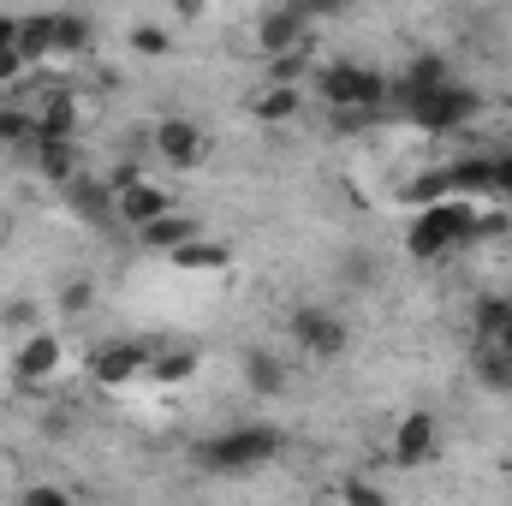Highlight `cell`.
<instances>
[{"mask_svg":"<svg viewBox=\"0 0 512 506\" xmlns=\"http://www.w3.org/2000/svg\"><path fill=\"white\" fill-rule=\"evenodd\" d=\"M30 155H36V173H42V179H54L60 191L78 179V143H72V137H60V143H36Z\"/></svg>","mask_w":512,"mask_h":506,"instance_id":"cell-15","label":"cell"},{"mask_svg":"<svg viewBox=\"0 0 512 506\" xmlns=\"http://www.w3.org/2000/svg\"><path fill=\"white\" fill-rule=\"evenodd\" d=\"M96 24L84 12H54V54H90Z\"/></svg>","mask_w":512,"mask_h":506,"instance_id":"cell-20","label":"cell"},{"mask_svg":"<svg viewBox=\"0 0 512 506\" xmlns=\"http://www.w3.org/2000/svg\"><path fill=\"white\" fill-rule=\"evenodd\" d=\"M18 506H78L66 489H54V483H30L24 495H18Z\"/></svg>","mask_w":512,"mask_h":506,"instance_id":"cell-26","label":"cell"},{"mask_svg":"<svg viewBox=\"0 0 512 506\" xmlns=\"http://www.w3.org/2000/svg\"><path fill=\"white\" fill-rule=\"evenodd\" d=\"M155 155H161L167 167H203L209 137H203L197 120H161V126H155Z\"/></svg>","mask_w":512,"mask_h":506,"instance_id":"cell-11","label":"cell"},{"mask_svg":"<svg viewBox=\"0 0 512 506\" xmlns=\"http://www.w3.org/2000/svg\"><path fill=\"white\" fill-rule=\"evenodd\" d=\"M495 197H512V155H495Z\"/></svg>","mask_w":512,"mask_h":506,"instance_id":"cell-29","label":"cell"},{"mask_svg":"<svg viewBox=\"0 0 512 506\" xmlns=\"http://www.w3.org/2000/svg\"><path fill=\"white\" fill-rule=\"evenodd\" d=\"M477 376H483L489 393H512V358L495 352V346H483V352H477Z\"/></svg>","mask_w":512,"mask_h":506,"instance_id":"cell-23","label":"cell"},{"mask_svg":"<svg viewBox=\"0 0 512 506\" xmlns=\"http://www.w3.org/2000/svg\"><path fill=\"white\" fill-rule=\"evenodd\" d=\"M66 203H72V215L84 221V227H114L120 215H114V185H102V179H72L66 185Z\"/></svg>","mask_w":512,"mask_h":506,"instance_id":"cell-12","label":"cell"},{"mask_svg":"<svg viewBox=\"0 0 512 506\" xmlns=\"http://www.w3.org/2000/svg\"><path fill=\"white\" fill-rule=\"evenodd\" d=\"M60 364H66V346H60V334H24V346L12 352V381L36 387V381L60 376Z\"/></svg>","mask_w":512,"mask_h":506,"instance_id":"cell-10","label":"cell"},{"mask_svg":"<svg viewBox=\"0 0 512 506\" xmlns=\"http://www.w3.org/2000/svg\"><path fill=\"white\" fill-rule=\"evenodd\" d=\"M316 96L334 108V114H376L387 102V78L370 66H352V60H334L322 78H316Z\"/></svg>","mask_w":512,"mask_h":506,"instance_id":"cell-3","label":"cell"},{"mask_svg":"<svg viewBox=\"0 0 512 506\" xmlns=\"http://www.w3.org/2000/svg\"><path fill=\"white\" fill-rule=\"evenodd\" d=\"M251 114L262 126H286V120L304 114V90H298V84H268V90L251 96Z\"/></svg>","mask_w":512,"mask_h":506,"instance_id":"cell-14","label":"cell"},{"mask_svg":"<svg viewBox=\"0 0 512 506\" xmlns=\"http://www.w3.org/2000/svg\"><path fill=\"white\" fill-rule=\"evenodd\" d=\"M36 131H42V143L72 137L78 131V96L72 90H42L36 96Z\"/></svg>","mask_w":512,"mask_h":506,"instance_id":"cell-13","label":"cell"},{"mask_svg":"<svg viewBox=\"0 0 512 506\" xmlns=\"http://www.w3.org/2000/svg\"><path fill=\"white\" fill-rule=\"evenodd\" d=\"M298 48H310V12L304 6H268L262 18H256V54H298Z\"/></svg>","mask_w":512,"mask_h":506,"instance_id":"cell-7","label":"cell"},{"mask_svg":"<svg viewBox=\"0 0 512 506\" xmlns=\"http://www.w3.org/2000/svg\"><path fill=\"white\" fill-rule=\"evenodd\" d=\"M191 370H197V352L191 346H155V358H149V381H161V387L191 381Z\"/></svg>","mask_w":512,"mask_h":506,"instance_id":"cell-18","label":"cell"},{"mask_svg":"<svg viewBox=\"0 0 512 506\" xmlns=\"http://www.w3.org/2000/svg\"><path fill=\"white\" fill-rule=\"evenodd\" d=\"M435 447H441L435 411H405L393 429V465H423V459H435Z\"/></svg>","mask_w":512,"mask_h":506,"instance_id":"cell-9","label":"cell"},{"mask_svg":"<svg viewBox=\"0 0 512 506\" xmlns=\"http://www.w3.org/2000/svg\"><path fill=\"white\" fill-rule=\"evenodd\" d=\"M114 215L126 221L131 233H143V227L173 215V191L155 185V179H126V185H114Z\"/></svg>","mask_w":512,"mask_h":506,"instance_id":"cell-6","label":"cell"},{"mask_svg":"<svg viewBox=\"0 0 512 506\" xmlns=\"http://www.w3.org/2000/svg\"><path fill=\"white\" fill-rule=\"evenodd\" d=\"M227 262H233V251L221 239H191V245L173 251V268H197V274H221Z\"/></svg>","mask_w":512,"mask_h":506,"instance_id":"cell-19","label":"cell"},{"mask_svg":"<svg viewBox=\"0 0 512 506\" xmlns=\"http://www.w3.org/2000/svg\"><path fill=\"white\" fill-rule=\"evenodd\" d=\"M340 501H346V506H387V495L376 489V483L352 477V483H340Z\"/></svg>","mask_w":512,"mask_h":506,"instance_id":"cell-25","label":"cell"},{"mask_svg":"<svg viewBox=\"0 0 512 506\" xmlns=\"http://www.w3.org/2000/svg\"><path fill=\"white\" fill-rule=\"evenodd\" d=\"M131 48H137L143 60H155V54H167V30H155V24H137V30H131Z\"/></svg>","mask_w":512,"mask_h":506,"instance_id":"cell-27","label":"cell"},{"mask_svg":"<svg viewBox=\"0 0 512 506\" xmlns=\"http://www.w3.org/2000/svg\"><path fill=\"white\" fill-rule=\"evenodd\" d=\"M24 72H30V66H24V54H18V48H6V54H0V90H18V84H24Z\"/></svg>","mask_w":512,"mask_h":506,"instance_id":"cell-28","label":"cell"},{"mask_svg":"<svg viewBox=\"0 0 512 506\" xmlns=\"http://www.w3.org/2000/svg\"><path fill=\"white\" fill-rule=\"evenodd\" d=\"M18 54H24V66H36V60H48L54 54V12L42 18H18Z\"/></svg>","mask_w":512,"mask_h":506,"instance_id":"cell-21","label":"cell"},{"mask_svg":"<svg viewBox=\"0 0 512 506\" xmlns=\"http://www.w3.org/2000/svg\"><path fill=\"white\" fill-rule=\"evenodd\" d=\"M471 233H477V203H471V197H447V203H429V209L411 221L405 251L417 256V262H435V256H447L453 245H465Z\"/></svg>","mask_w":512,"mask_h":506,"instance_id":"cell-2","label":"cell"},{"mask_svg":"<svg viewBox=\"0 0 512 506\" xmlns=\"http://www.w3.org/2000/svg\"><path fill=\"white\" fill-rule=\"evenodd\" d=\"M90 304H96V280H72V286L60 292V310H66V316H84Z\"/></svg>","mask_w":512,"mask_h":506,"instance_id":"cell-24","label":"cell"},{"mask_svg":"<svg viewBox=\"0 0 512 506\" xmlns=\"http://www.w3.org/2000/svg\"><path fill=\"white\" fill-rule=\"evenodd\" d=\"M0 239H6V221H0Z\"/></svg>","mask_w":512,"mask_h":506,"instance_id":"cell-32","label":"cell"},{"mask_svg":"<svg viewBox=\"0 0 512 506\" xmlns=\"http://www.w3.org/2000/svg\"><path fill=\"white\" fill-rule=\"evenodd\" d=\"M149 358H155V346H143V340L102 346V352H96V364H90V381H102V387H126V381L149 376Z\"/></svg>","mask_w":512,"mask_h":506,"instance_id":"cell-8","label":"cell"},{"mask_svg":"<svg viewBox=\"0 0 512 506\" xmlns=\"http://www.w3.org/2000/svg\"><path fill=\"white\" fill-rule=\"evenodd\" d=\"M245 381H251L256 393H280V387H286V364H280L274 352H251V358H245Z\"/></svg>","mask_w":512,"mask_h":506,"instance_id":"cell-22","label":"cell"},{"mask_svg":"<svg viewBox=\"0 0 512 506\" xmlns=\"http://www.w3.org/2000/svg\"><path fill=\"white\" fill-rule=\"evenodd\" d=\"M483 114V96L471 90V84H441V90H429V96H417L411 108H405V120L411 126H423V131H459V126H471Z\"/></svg>","mask_w":512,"mask_h":506,"instance_id":"cell-4","label":"cell"},{"mask_svg":"<svg viewBox=\"0 0 512 506\" xmlns=\"http://www.w3.org/2000/svg\"><path fill=\"white\" fill-rule=\"evenodd\" d=\"M191 239H203V227H197V221H191V215H179V209H173V215H167V221H155V227H143V233H137V245H149V251H179V245H191Z\"/></svg>","mask_w":512,"mask_h":506,"instance_id":"cell-16","label":"cell"},{"mask_svg":"<svg viewBox=\"0 0 512 506\" xmlns=\"http://www.w3.org/2000/svg\"><path fill=\"white\" fill-rule=\"evenodd\" d=\"M507 322H512V298L507 292H483L477 310H471V334H477L483 346H495V340L507 334Z\"/></svg>","mask_w":512,"mask_h":506,"instance_id":"cell-17","label":"cell"},{"mask_svg":"<svg viewBox=\"0 0 512 506\" xmlns=\"http://www.w3.org/2000/svg\"><path fill=\"white\" fill-rule=\"evenodd\" d=\"M495 352H507V358H512V322H507V334L495 340Z\"/></svg>","mask_w":512,"mask_h":506,"instance_id":"cell-31","label":"cell"},{"mask_svg":"<svg viewBox=\"0 0 512 506\" xmlns=\"http://www.w3.org/2000/svg\"><path fill=\"white\" fill-rule=\"evenodd\" d=\"M6 48H18V18H12V12H0V54H6Z\"/></svg>","mask_w":512,"mask_h":506,"instance_id":"cell-30","label":"cell"},{"mask_svg":"<svg viewBox=\"0 0 512 506\" xmlns=\"http://www.w3.org/2000/svg\"><path fill=\"white\" fill-rule=\"evenodd\" d=\"M292 340H298L310 358H340V352L352 346V328H346V316H340V310L304 304V310L292 316Z\"/></svg>","mask_w":512,"mask_h":506,"instance_id":"cell-5","label":"cell"},{"mask_svg":"<svg viewBox=\"0 0 512 506\" xmlns=\"http://www.w3.org/2000/svg\"><path fill=\"white\" fill-rule=\"evenodd\" d=\"M274 453H280V429L274 423H233V429H221L215 441L197 447V465L215 471V477H245L256 465H268Z\"/></svg>","mask_w":512,"mask_h":506,"instance_id":"cell-1","label":"cell"}]
</instances>
